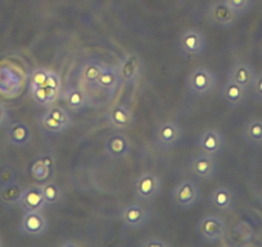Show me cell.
<instances>
[{
  "mask_svg": "<svg viewBox=\"0 0 262 247\" xmlns=\"http://www.w3.org/2000/svg\"><path fill=\"white\" fill-rule=\"evenodd\" d=\"M234 193L228 187H217L210 196V203L220 211H230L234 208Z\"/></svg>",
  "mask_w": 262,
  "mask_h": 247,
  "instance_id": "cell-19",
  "label": "cell"
},
{
  "mask_svg": "<svg viewBox=\"0 0 262 247\" xmlns=\"http://www.w3.org/2000/svg\"><path fill=\"white\" fill-rule=\"evenodd\" d=\"M7 120H8V111H7L6 106H4L3 103H0V127H2Z\"/></svg>",
  "mask_w": 262,
  "mask_h": 247,
  "instance_id": "cell-37",
  "label": "cell"
},
{
  "mask_svg": "<svg viewBox=\"0 0 262 247\" xmlns=\"http://www.w3.org/2000/svg\"><path fill=\"white\" fill-rule=\"evenodd\" d=\"M12 181H14V173L11 168L7 166L0 171V183H2V186H4V184L12 183Z\"/></svg>",
  "mask_w": 262,
  "mask_h": 247,
  "instance_id": "cell-35",
  "label": "cell"
},
{
  "mask_svg": "<svg viewBox=\"0 0 262 247\" xmlns=\"http://www.w3.org/2000/svg\"><path fill=\"white\" fill-rule=\"evenodd\" d=\"M196 232L206 242H217L226 236V223L216 215H206L196 224Z\"/></svg>",
  "mask_w": 262,
  "mask_h": 247,
  "instance_id": "cell-3",
  "label": "cell"
},
{
  "mask_svg": "<svg viewBox=\"0 0 262 247\" xmlns=\"http://www.w3.org/2000/svg\"><path fill=\"white\" fill-rule=\"evenodd\" d=\"M41 187L48 206L55 205L62 200V190L59 188V186H57L55 183H45Z\"/></svg>",
  "mask_w": 262,
  "mask_h": 247,
  "instance_id": "cell-26",
  "label": "cell"
},
{
  "mask_svg": "<svg viewBox=\"0 0 262 247\" xmlns=\"http://www.w3.org/2000/svg\"><path fill=\"white\" fill-rule=\"evenodd\" d=\"M18 206L25 213L44 210L48 205L44 198L41 186H30V187L25 188L21 197H19Z\"/></svg>",
  "mask_w": 262,
  "mask_h": 247,
  "instance_id": "cell-11",
  "label": "cell"
},
{
  "mask_svg": "<svg viewBox=\"0 0 262 247\" xmlns=\"http://www.w3.org/2000/svg\"><path fill=\"white\" fill-rule=\"evenodd\" d=\"M140 244H142L143 247H168L170 246V243H167V242L163 241V239L158 238V237L145 239V241H143Z\"/></svg>",
  "mask_w": 262,
  "mask_h": 247,
  "instance_id": "cell-34",
  "label": "cell"
},
{
  "mask_svg": "<svg viewBox=\"0 0 262 247\" xmlns=\"http://www.w3.org/2000/svg\"><path fill=\"white\" fill-rule=\"evenodd\" d=\"M103 67L104 66H103L100 62H97V60H89V62L84 64V66L80 70V79H81L82 83L86 85L97 84L98 77H99Z\"/></svg>",
  "mask_w": 262,
  "mask_h": 247,
  "instance_id": "cell-23",
  "label": "cell"
},
{
  "mask_svg": "<svg viewBox=\"0 0 262 247\" xmlns=\"http://www.w3.org/2000/svg\"><path fill=\"white\" fill-rule=\"evenodd\" d=\"M244 139L252 146L261 147L262 146V120L261 118H253L246 123L243 130Z\"/></svg>",
  "mask_w": 262,
  "mask_h": 247,
  "instance_id": "cell-22",
  "label": "cell"
},
{
  "mask_svg": "<svg viewBox=\"0 0 262 247\" xmlns=\"http://www.w3.org/2000/svg\"><path fill=\"white\" fill-rule=\"evenodd\" d=\"M48 221L41 211L25 213L21 220V232L30 237H40L47 232Z\"/></svg>",
  "mask_w": 262,
  "mask_h": 247,
  "instance_id": "cell-13",
  "label": "cell"
},
{
  "mask_svg": "<svg viewBox=\"0 0 262 247\" xmlns=\"http://www.w3.org/2000/svg\"><path fill=\"white\" fill-rule=\"evenodd\" d=\"M120 75H118L117 67H103L99 77H98L97 85L104 92L113 93L120 85Z\"/></svg>",
  "mask_w": 262,
  "mask_h": 247,
  "instance_id": "cell-20",
  "label": "cell"
},
{
  "mask_svg": "<svg viewBox=\"0 0 262 247\" xmlns=\"http://www.w3.org/2000/svg\"><path fill=\"white\" fill-rule=\"evenodd\" d=\"M251 89L252 92H253L254 98H256L257 100H262V74L256 75Z\"/></svg>",
  "mask_w": 262,
  "mask_h": 247,
  "instance_id": "cell-33",
  "label": "cell"
},
{
  "mask_svg": "<svg viewBox=\"0 0 262 247\" xmlns=\"http://www.w3.org/2000/svg\"><path fill=\"white\" fill-rule=\"evenodd\" d=\"M256 75L257 74L254 72V70L248 64H246V62H236V64L231 66L230 71H229V80L248 90L251 89Z\"/></svg>",
  "mask_w": 262,
  "mask_h": 247,
  "instance_id": "cell-15",
  "label": "cell"
},
{
  "mask_svg": "<svg viewBox=\"0 0 262 247\" xmlns=\"http://www.w3.org/2000/svg\"><path fill=\"white\" fill-rule=\"evenodd\" d=\"M220 95L230 107H238V106L243 105L244 100H246L247 89L228 80L221 88Z\"/></svg>",
  "mask_w": 262,
  "mask_h": 247,
  "instance_id": "cell-18",
  "label": "cell"
},
{
  "mask_svg": "<svg viewBox=\"0 0 262 247\" xmlns=\"http://www.w3.org/2000/svg\"><path fill=\"white\" fill-rule=\"evenodd\" d=\"M104 151L111 158L121 160L130 152V142L123 134H113L105 140Z\"/></svg>",
  "mask_w": 262,
  "mask_h": 247,
  "instance_id": "cell-17",
  "label": "cell"
},
{
  "mask_svg": "<svg viewBox=\"0 0 262 247\" xmlns=\"http://www.w3.org/2000/svg\"><path fill=\"white\" fill-rule=\"evenodd\" d=\"M181 139V128L175 121H162L156 127V145L163 151L175 148Z\"/></svg>",
  "mask_w": 262,
  "mask_h": 247,
  "instance_id": "cell-4",
  "label": "cell"
},
{
  "mask_svg": "<svg viewBox=\"0 0 262 247\" xmlns=\"http://www.w3.org/2000/svg\"><path fill=\"white\" fill-rule=\"evenodd\" d=\"M31 175L32 178L36 179V180L42 181L47 180V179L52 175V171H50V169L48 168L40 158H37L31 166Z\"/></svg>",
  "mask_w": 262,
  "mask_h": 247,
  "instance_id": "cell-27",
  "label": "cell"
},
{
  "mask_svg": "<svg viewBox=\"0 0 262 247\" xmlns=\"http://www.w3.org/2000/svg\"><path fill=\"white\" fill-rule=\"evenodd\" d=\"M150 218L149 211L139 203L125 206L120 213V219L123 225L130 229H140L148 223Z\"/></svg>",
  "mask_w": 262,
  "mask_h": 247,
  "instance_id": "cell-10",
  "label": "cell"
},
{
  "mask_svg": "<svg viewBox=\"0 0 262 247\" xmlns=\"http://www.w3.org/2000/svg\"><path fill=\"white\" fill-rule=\"evenodd\" d=\"M238 14L225 3V0H219L211 4L207 11V19L211 25L228 29L235 24Z\"/></svg>",
  "mask_w": 262,
  "mask_h": 247,
  "instance_id": "cell-7",
  "label": "cell"
},
{
  "mask_svg": "<svg viewBox=\"0 0 262 247\" xmlns=\"http://www.w3.org/2000/svg\"><path fill=\"white\" fill-rule=\"evenodd\" d=\"M161 179L155 173H142L135 180V197L140 202H152L161 192Z\"/></svg>",
  "mask_w": 262,
  "mask_h": 247,
  "instance_id": "cell-2",
  "label": "cell"
},
{
  "mask_svg": "<svg viewBox=\"0 0 262 247\" xmlns=\"http://www.w3.org/2000/svg\"><path fill=\"white\" fill-rule=\"evenodd\" d=\"M179 49L186 57H200L206 49V37L198 30H185L179 36Z\"/></svg>",
  "mask_w": 262,
  "mask_h": 247,
  "instance_id": "cell-5",
  "label": "cell"
},
{
  "mask_svg": "<svg viewBox=\"0 0 262 247\" xmlns=\"http://www.w3.org/2000/svg\"><path fill=\"white\" fill-rule=\"evenodd\" d=\"M22 192H24V190L16 180L12 181V183L4 184L2 190H0V201L4 203H8V205L18 203Z\"/></svg>",
  "mask_w": 262,
  "mask_h": 247,
  "instance_id": "cell-24",
  "label": "cell"
},
{
  "mask_svg": "<svg viewBox=\"0 0 262 247\" xmlns=\"http://www.w3.org/2000/svg\"><path fill=\"white\" fill-rule=\"evenodd\" d=\"M49 70L47 69H36L30 74V85L34 87H45L47 79L49 76Z\"/></svg>",
  "mask_w": 262,
  "mask_h": 247,
  "instance_id": "cell-31",
  "label": "cell"
},
{
  "mask_svg": "<svg viewBox=\"0 0 262 247\" xmlns=\"http://www.w3.org/2000/svg\"><path fill=\"white\" fill-rule=\"evenodd\" d=\"M225 3L235 12L238 16L247 13L251 9L253 0H225Z\"/></svg>",
  "mask_w": 262,
  "mask_h": 247,
  "instance_id": "cell-30",
  "label": "cell"
},
{
  "mask_svg": "<svg viewBox=\"0 0 262 247\" xmlns=\"http://www.w3.org/2000/svg\"><path fill=\"white\" fill-rule=\"evenodd\" d=\"M196 146L201 152L208 156H217L224 148V138L221 133L216 129H206L201 133L196 140Z\"/></svg>",
  "mask_w": 262,
  "mask_h": 247,
  "instance_id": "cell-12",
  "label": "cell"
},
{
  "mask_svg": "<svg viewBox=\"0 0 262 247\" xmlns=\"http://www.w3.org/2000/svg\"><path fill=\"white\" fill-rule=\"evenodd\" d=\"M105 121L112 129L125 130L134 123V115L126 106L118 105L105 113Z\"/></svg>",
  "mask_w": 262,
  "mask_h": 247,
  "instance_id": "cell-14",
  "label": "cell"
},
{
  "mask_svg": "<svg viewBox=\"0 0 262 247\" xmlns=\"http://www.w3.org/2000/svg\"><path fill=\"white\" fill-rule=\"evenodd\" d=\"M62 246L63 247H66V246H76V243H72V242H67V243H63Z\"/></svg>",
  "mask_w": 262,
  "mask_h": 247,
  "instance_id": "cell-38",
  "label": "cell"
},
{
  "mask_svg": "<svg viewBox=\"0 0 262 247\" xmlns=\"http://www.w3.org/2000/svg\"><path fill=\"white\" fill-rule=\"evenodd\" d=\"M216 171H217V165H216L215 158L205 153L194 157L188 163V173L200 180H208L213 178Z\"/></svg>",
  "mask_w": 262,
  "mask_h": 247,
  "instance_id": "cell-9",
  "label": "cell"
},
{
  "mask_svg": "<svg viewBox=\"0 0 262 247\" xmlns=\"http://www.w3.org/2000/svg\"><path fill=\"white\" fill-rule=\"evenodd\" d=\"M31 138V129L27 123L22 122V121L12 122L7 130V140L16 147H25L26 145H29Z\"/></svg>",
  "mask_w": 262,
  "mask_h": 247,
  "instance_id": "cell-16",
  "label": "cell"
},
{
  "mask_svg": "<svg viewBox=\"0 0 262 247\" xmlns=\"http://www.w3.org/2000/svg\"><path fill=\"white\" fill-rule=\"evenodd\" d=\"M189 92L196 97L207 95L215 89L216 76L206 67H196L191 70L186 79Z\"/></svg>",
  "mask_w": 262,
  "mask_h": 247,
  "instance_id": "cell-1",
  "label": "cell"
},
{
  "mask_svg": "<svg viewBox=\"0 0 262 247\" xmlns=\"http://www.w3.org/2000/svg\"><path fill=\"white\" fill-rule=\"evenodd\" d=\"M30 92H31L32 99H34L37 105L47 106L49 105V103H52L47 87H34V85H30Z\"/></svg>",
  "mask_w": 262,
  "mask_h": 247,
  "instance_id": "cell-29",
  "label": "cell"
},
{
  "mask_svg": "<svg viewBox=\"0 0 262 247\" xmlns=\"http://www.w3.org/2000/svg\"><path fill=\"white\" fill-rule=\"evenodd\" d=\"M40 127H41V129L44 130L45 133H48V134H59L63 130L67 129L63 123H60L59 121L53 118L52 116L48 115L47 112L40 117Z\"/></svg>",
  "mask_w": 262,
  "mask_h": 247,
  "instance_id": "cell-25",
  "label": "cell"
},
{
  "mask_svg": "<svg viewBox=\"0 0 262 247\" xmlns=\"http://www.w3.org/2000/svg\"><path fill=\"white\" fill-rule=\"evenodd\" d=\"M118 75L122 84L130 85L139 79L143 70L142 58L137 53H127L117 66Z\"/></svg>",
  "mask_w": 262,
  "mask_h": 247,
  "instance_id": "cell-6",
  "label": "cell"
},
{
  "mask_svg": "<svg viewBox=\"0 0 262 247\" xmlns=\"http://www.w3.org/2000/svg\"><path fill=\"white\" fill-rule=\"evenodd\" d=\"M0 246H2V241H0Z\"/></svg>",
  "mask_w": 262,
  "mask_h": 247,
  "instance_id": "cell-39",
  "label": "cell"
},
{
  "mask_svg": "<svg viewBox=\"0 0 262 247\" xmlns=\"http://www.w3.org/2000/svg\"><path fill=\"white\" fill-rule=\"evenodd\" d=\"M45 87H48L49 89L54 90V92L59 93V90H60L59 75L55 74V72H53V71H50L49 76H48V79H47V84H45Z\"/></svg>",
  "mask_w": 262,
  "mask_h": 247,
  "instance_id": "cell-32",
  "label": "cell"
},
{
  "mask_svg": "<svg viewBox=\"0 0 262 247\" xmlns=\"http://www.w3.org/2000/svg\"><path fill=\"white\" fill-rule=\"evenodd\" d=\"M66 103L67 107L72 111H80L85 108L89 103V97L81 88H71L66 92Z\"/></svg>",
  "mask_w": 262,
  "mask_h": 247,
  "instance_id": "cell-21",
  "label": "cell"
},
{
  "mask_svg": "<svg viewBox=\"0 0 262 247\" xmlns=\"http://www.w3.org/2000/svg\"><path fill=\"white\" fill-rule=\"evenodd\" d=\"M39 158L42 161V162L45 163V165L48 166V168L50 169V171H52V173H53V168H54V158H53L50 155L41 156V157H39Z\"/></svg>",
  "mask_w": 262,
  "mask_h": 247,
  "instance_id": "cell-36",
  "label": "cell"
},
{
  "mask_svg": "<svg viewBox=\"0 0 262 247\" xmlns=\"http://www.w3.org/2000/svg\"><path fill=\"white\" fill-rule=\"evenodd\" d=\"M173 201L183 210H189L200 200V188L190 180H183L178 184L172 193Z\"/></svg>",
  "mask_w": 262,
  "mask_h": 247,
  "instance_id": "cell-8",
  "label": "cell"
},
{
  "mask_svg": "<svg viewBox=\"0 0 262 247\" xmlns=\"http://www.w3.org/2000/svg\"><path fill=\"white\" fill-rule=\"evenodd\" d=\"M47 113L52 116L53 118H55L57 121H59L60 123H63L66 128H69L70 125H71L72 120L71 117H70L69 112H67L64 108L59 107V106H52V107L48 108Z\"/></svg>",
  "mask_w": 262,
  "mask_h": 247,
  "instance_id": "cell-28",
  "label": "cell"
}]
</instances>
